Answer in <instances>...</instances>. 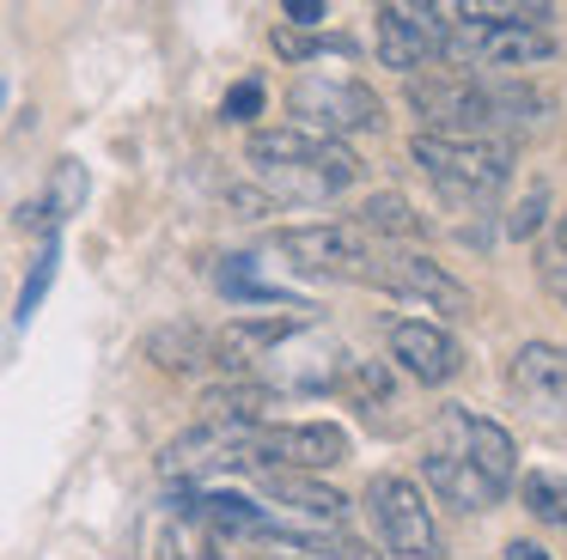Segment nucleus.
<instances>
[{"label":"nucleus","mask_w":567,"mask_h":560,"mask_svg":"<svg viewBox=\"0 0 567 560\" xmlns=\"http://www.w3.org/2000/svg\"><path fill=\"white\" fill-rule=\"evenodd\" d=\"M409 110L445 141H494V134H525L543 128L555 110L549 92L518 80H476V73H445V80H409L403 85Z\"/></svg>","instance_id":"f257e3e1"},{"label":"nucleus","mask_w":567,"mask_h":560,"mask_svg":"<svg viewBox=\"0 0 567 560\" xmlns=\"http://www.w3.org/2000/svg\"><path fill=\"white\" fill-rule=\"evenodd\" d=\"M250 170L275 201H330L348 183H360V158L342 141H323L306 128H257L250 134Z\"/></svg>","instance_id":"f03ea898"},{"label":"nucleus","mask_w":567,"mask_h":560,"mask_svg":"<svg viewBox=\"0 0 567 560\" xmlns=\"http://www.w3.org/2000/svg\"><path fill=\"white\" fill-rule=\"evenodd\" d=\"M409 158H415V165L427 170L433 189H440L445 201H457V207H482L488 195L506 189V177H513V153H506L501 141H445V134H415Z\"/></svg>","instance_id":"7ed1b4c3"},{"label":"nucleus","mask_w":567,"mask_h":560,"mask_svg":"<svg viewBox=\"0 0 567 560\" xmlns=\"http://www.w3.org/2000/svg\"><path fill=\"white\" fill-rule=\"evenodd\" d=\"M287 110L293 128L323 134V141H348V134H379L384 128V104L372 85L360 80H330V73H299L287 85Z\"/></svg>","instance_id":"20e7f679"},{"label":"nucleus","mask_w":567,"mask_h":560,"mask_svg":"<svg viewBox=\"0 0 567 560\" xmlns=\"http://www.w3.org/2000/svg\"><path fill=\"white\" fill-rule=\"evenodd\" d=\"M275 250L299 268V274L318 280H372V262H379V243L354 226V219H330V226H287L275 231Z\"/></svg>","instance_id":"39448f33"},{"label":"nucleus","mask_w":567,"mask_h":560,"mask_svg":"<svg viewBox=\"0 0 567 560\" xmlns=\"http://www.w3.org/2000/svg\"><path fill=\"white\" fill-rule=\"evenodd\" d=\"M367 511L379 523V542L391 554H409V560H440L445 554V536L433 523V506L421 499V487L409 475H372L367 481Z\"/></svg>","instance_id":"423d86ee"},{"label":"nucleus","mask_w":567,"mask_h":560,"mask_svg":"<svg viewBox=\"0 0 567 560\" xmlns=\"http://www.w3.org/2000/svg\"><path fill=\"white\" fill-rule=\"evenodd\" d=\"M367 287H384V292H396V299L421 304V311H440V317H470L476 311V299H470L464 280H452L433 256H421V250H379Z\"/></svg>","instance_id":"0eeeda50"},{"label":"nucleus","mask_w":567,"mask_h":560,"mask_svg":"<svg viewBox=\"0 0 567 560\" xmlns=\"http://www.w3.org/2000/svg\"><path fill=\"white\" fill-rule=\"evenodd\" d=\"M427 445H445L457 450L464 463H476L482 475H488L494 487H513L518 481V450H513V433H506L501 421H488V414H470V408H440L427 426Z\"/></svg>","instance_id":"6e6552de"},{"label":"nucleus","mask_w":567,"mask_h":560,"mask_svg":"<svg viewBox=\"0 0 567 560\" xmlns=\"http://www.w3.org/2000/svg\"><path fill=\"white\" fill-rule=\"evenodd\" d=\"M348 463V433L330 421H299V426H257L250 433V475L257 469H336Z\"/></svg>","instance_id":"1a4fd4ad"},{"label":"nucleus","mask_w":567,"mask_h":560,"mask_svg":"<svg viewBox=\"0 0 567 560\" xmlns=\"http://www.w3.org/2000/svg\"><path fill=\"white\" fill-rule=\"evenodd\" d=\"M440 37H445V12L440 7H415V0H391L372 12V49L384 68L415 73L421 61H440Z\"/></svg>","instance_id":"9d476101"},{"label":"nucleus","mask_w":567,"mask_h":560,"mask_svg":"<svg viewBox=\"0 0 567 560\" xmlns=\"http://www.w3.org/2000/svg\"><path fill=\"white\" fill-rule=\"evenodd\" d=\"M506 390L513 402L543 426H567V348H549V341H525L506 365Z\"/></svg>","instance_id":"9b49d317"},{"label":"nucleus","mask_w":567,"mask_h":560,"mask_svg":"<svg viewBox=\"0 0 567 560\" xmlns=\"http://www.w3.org/2000/svg\"><path fill=\"white\" fill-rule=\"evenodd\" d=\"M250 433L245 426H208V421L189 426L159 450V475L165 481H202V475H220V469H250Z\"/></svg>","instance_id":"f8f14e48"},{"label":"nucleus","mask_w":567,"mask_h":560,"mask_svg":"<svg viewBox=\"0 0 567 560\" xmlns=\"http://www.w3.org/2000/svg\"><path fill=\"white\" fill-rule=\"evenodd\" d=\"M391 360L403 365L415 384H452L464 372V348L445 335L427 317H409V323H391Z\"/></svg>","instance_id":"ddd939ff"},{"label":"nucleus","mask_w":567,"mask_h":560,"mask_svg":"<svg viewBox=\"0 0 567 560\" xmlns=\"http://www.w3.org/2000/svg\"><path fill=\"white\" fill-rule=\"evenodd\" d=\"M421 475H427V487L445 499V506H457L470 518V511H488L494 499H501V487L488 481V475L476 469V463H464L457 450L445 445H427V457H421Z\"/></svg>","instance_id":"4468645a"},{"label":"nucleus","mask_w":567,"mask_h":560,"mask_svg":"<svg viewBox=\"0 0 567 560\" xmlns=\"http://www.w3.org/2000/svg\"><path fill=\"white\" fill-rule=\"evenodd\" d=\"M257 487L262 499L287 506L293 518H311V523H342L348 518V499L336 487H323L318 475H299V469H257Z\"/></svg>","instance_id":"2eb2a0df"},{"label":"nucleus","mask_w":567,"mask_h":560,"mask_svg":"<svg viewBox=\"0 0 567 560\" xmlns=\"http://www.w3.org/2000/svg\"><path fill=\"white\" fill-rule=\"evenodd\" d=\"M275 390H262L257 377H226V384H214L208 396H202V421L208 426H269V408H275Z\"/></svg>","instance_id":"dca6fc26"},{"label":"nucleus","mask_w":567,"mask_h":560,"mask_svg":"<svg viewBox=\"0 0 567 560\" xmlns=\"http://www.w3.org/2000/svg\"><path fill=\"white\" fill-rule=\"evenodd\" d=\"M147 360L159 372H202L208 365V329L196 323H165L147 335Z\"/></svg>","instance_id":"f3484780"},{"label":"nucleus","mask_w":567,"mask_h":560,"mask_svg":"<svg viewBox=\"0 0 567 560\" xmlns=\"http://www.w3.org/2000/svg\"><path fill=\"white\" fill-rule=\"evenodd\" d=\"M354 226L367 231L372 243H379V238H421V231H427V226H421V214L396 189L367 195V201H360V214H354Z\"/></svg>","instance_id":"a211bd4d"},{"label":"nucleus","mask_w":567,"mask_h":560,"mask_svg":"<svg viewBox=\"0 0 567 560\" xmlns=\"http://www.w3.org/2000/svg\"><path fill=\"white\" fill-rule=\"evenodd\" d=\"M342 396L354 402L367 421H384V408H396V396H391V372H384L379 360H354V365H342Z\"/></svg>","instance_id":"6ab92c4d"},{"label":"nucleus","mask_w":567,"mask_h":560,"mask_svg":"<svg viewBox=\"0 0 567 560\" xmlns=\"http://www.w3.org/2000/svg\"><path fill=\"white\" fill-rule=\"evenodd\" d=\"M275 542H287V548H299L306 560H384V554H372L367 542H354V536H342V530H275Z\"/></svg>","instance_id":"aec40b11"},{"label":"nucleus","mask_w":567,"mask_h":560,"mask_svg":"<svg viewBox=\"0 0 567 560\" xmlns=\"http://www.w3.org/2000/svg\"><path fill=\"white\" fill-rule=\"evenodd\" d=\"M518 499H525V506L537 511L543 523H561V530H567V475L530 469L525 481H518Z\"/></svg>","instance_id":"412c9836"},{"label":"nucleus","mask_w":567,"mask_h":560,"mask_svg":"<svg viewBox=\"0 0 567 560\" xmlns=\"http://www.w3.org/2000/svg\"><path fill=\"white\" fill-rule=\"evenodd\" d=\"M55 268H62V231H50L43 238V250H38V262H31V274H25V287H19V323H31L38 317V304H43V292H50V280H55Z\"/></svg>","instance_id":"4be33fe9"},{"label":"nucleus","mask_w":567,"mask_h":560,"mask_svg":"<svg viewBox=\"0 0 567 560\" xmlns=\"http://www.w3.org/2000/svg\"><path fill=\"white\" fill-rule=\"evenodd\" d=\"M80 201H86V165L80 158H62L50 177V201H43V214H50V226L62 231L68 214H80Z\"/></svg>","instance_id":"5701e85b"},{"label":"nucleus","mask_w":567,"mask_h":560,"mask_svg":"<svg viewBox=\"0 0 567 560\" xmlns=\"http://www.w3.org/2000/svg\"><path fill=\"white\" fill-rule=\"evenodd\" d=\"M537 274H543V287H549V299H561V304H567V214H555L549 238H543V250H537Z\"/></svg>","instance_id":"b1692460"},{"label":"nucleus","mask_w":567,"mask_h":560,"mask_svg":"<svg viewBox=\"0 0 567 560\" xmlns=\"http://www.w3.org/2000/svg\"><path fill=\"white\" fill-rule=\"evenodd\" d=\"M220 116H226V122H250V116H262V85H257V80H238L233 92L220 97Z\"/></svg>","instance_id":"393cba45"},{"label":"nucleus","mask_w":567,"mask_h":560,"mask_svg":"<svg viewBox=\"0 0 567 560\" xmlns=\"http://www.w3.org/2000/svg\"><path fill=\"white\" fill-rule=\"evenodd\" d=\"M543 201H549V189H543V183H530V195L518 201V214L506 219V231H513V238H530V231L543 226Z\"/></svg>","instance_id":"a878e982"},{"label":"nucleus","mask_w":567,"mask_h":560,"mask_svg":"<svg viewBox=\"0 0 567 560\" xmlns=\"http://www.w3.org/2000/svg\"><path fill=\"white\" fill-rule=\"evenodd\" d=\"M287 24H299V31H311V24H323V0H287Z\"/></svg>","instance_id":"bb28decb"},{"label":"nucleus","mask_w":567,"mask_h":560,"mask_svg":"<svg viewBox=\"0 0 567 560\" xmlns=\"http://www.w3.org/2000/svg\"><path fill=\"white\" fill-rule=\"evenodd\" d=\"M506 560H549L537 542H506Z\"/></svg>","instance_id":"cd10ccee"},{"label":"nucleus","mask_w":567,"mask_h":560,"mask_svg":"<svg viewBox=\"0 0 567 560\" xmlns=\"http://www.w3.org/2000/svg\"><path fill=\"white\" fill-rule=\"evenodd\" d=\"M262 560H306V554H262Z\"/></svg>","instance_id":"c85d7f7f"},{"label":"nucleus","mask_w":567,"mask_h":560,"mask_svg":"<svg viewBox=\"0 0 567 560\" xmlns=\"http://www.w3.org/2000/svg\"><path fill=\"white\" fill-rule=\"evenodd\" d=\"M0 104H7V85H0Z\"/></svg>","instance_id":"c756f323"}]
</instances>
